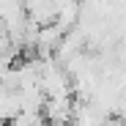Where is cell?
<instances>
[{"mask_svg": "<svg viewBox=\"0 0 126 126\" xmlns=\"http://www.w3.org/2000/svg\"><path fill=\"white\" fill-rule=\"evenodd\" d=\"M8 126H47V118L44 112H30V110H22V112H16Z\"/></svg>", "mask_w": 126, "mask_h": 126, "instance_id": "6da1fadb", "label": "cell"}]
</instances>
